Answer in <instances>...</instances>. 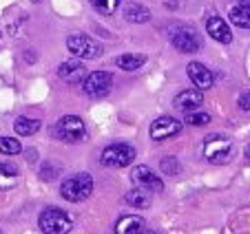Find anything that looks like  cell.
<instances>
[{"label":"cell","instance_id":"1","mask_svg":"<svg viewBox=\"0 0 250 234\" xmlns=\"http://www.w3.org/2000/svg\"><path fill=\"white\" fill-rule=\"evenodd\" d=\"M91 192H93V177H91L89 173L73 175V177L64 179L60 186L62 199L73 201V203H80V201H84V199H89Z\"/></svg>","mask_w":250,"mask_h":234},{"label":"cell","instance_id":"2","mask_svg":"<svg viewBox=\"0 0 250 234\" xmlns=\"http://www.w3.org/2000/svg\"><path fill=\"white\" fill-rule=\"evenodd\" d=\"M38 225L44 234H69L73 228V221L60 208H47V210L40 212Z\"/></svg>","mask_w":250,"mask_h":234},{"label":"cell","instance_id":"3","mask_svg":"<svg viewBox=\"0 0 250 234\" xmlns=\"http://www.w3.org/2000/svg\"><path fill=\"white\" fill-rule=\"evenodd\" d=\"M51 135L56 137V139L64 141V144H76V141L84 139L86 126L80 117L66 115V117H62V119H58V124L51 128Z\"/></svg>","mask_w":250,"mask_h":234},{"label":"cell","instance_id":"4","mask_svg":"<svg viewBox=\"0 0 250 234\" xmlns=\"http://www.w3.org/2000/svg\"><path fill=\"white\" fill-rule=\"evenodd\" d=\"M66 49L71 51V56L80 58V60H95L102 56V44L84 33H71L66 38Z\"/></svg>","mask_w":250,"mask_h":234},{"label":"cell","instance_id":"5","mask_svg":"<svg viewBox=\"0 0 250 234\" xmlns=\"http://www.w3.org/2000/svg\"><path fill=\"white\" fill-rule=\"evenodd\" d=\"M168 38L177 51L182 53H197L202 49V36L195 29L180 24V27H170L168 29Z\"/></svg>","mask_w":250,"mask_h":234},{"label":"cell","instance_id":"6","mask_svg":"<svg viewBox=\"0 0 250 234\" xmlns=\"http://www.w3.org/2000/svg\"><path fill=\"white\" fill-rule=\"evenodd\" d=\"M204 157L212 164H228L232 157V144L224 135H210L204 141Z\"/></svg>","mask_w":250,"mask_h":234},{"label":"cell","instance_id":"7","mask_svg":"<svg viewBox=\"0 0 250 234\" xmlns=\"http://www.w3.org/2000/svg\"><path fill=\"white\" fill-rule=\"evenodd\" d=\"M133 159H135V148L131 144H111L104 148L102 157H100L102 166L106 168H124Z\"/></svg>","mask_w":250,"mask_h":234},{"label":"cell","instance_id":"8","mask_svg":"<svg viewBox=\"0 0 250 234\" xmlns=\"http://www.w3.org/2000/svg\"><path fill=\"white\" fill-rule=\"evenodd\" d=\"M111 89H113V75L106 71L86 73V78L82 80V93L89 98H104L111 93Z\"/></svg>","mask_w":250,"mask_h":234},{"label":"cell","instance_id":"9","mask_svg":"<svg viewBox=\"0 0 250 234\" xmlns=\"http://www.w3.org/2000/svg\"><path fill=\"white\" fill-rule=\"evenodd\" d=\"M131 181L135 183V186L148 190V192H162V188H164L160 175H155L151 168H148V166H137V168H133Z\"/></svg>","mask_w":250,"mask_h":234},{"label":"cell","instance_id":"10","mask_svg":"<svg viewBox=\"0 0 250 234\" xmlns=\"http://www.w3.org/2000/svg\"><path fill=\"white\" fill-rule=\"evenodd\" d=\"M180 131H182V124L177 119H173V117H160V119H155L151 124V137L155 141H164L168 137H175Z\"/></svg>","mask_w":250,"mask_h":234},{"label":"cell","instance_id":"11","mask_svg":"<svg viewBox=\"0 0 250 234\" xmlns=\"http://www.w3.org/2000/svg\"><path fill=\"white\" fill-rule=\"evenodd\" d=\"M206 31H208V36H210L212 40H217V42H222V44H230L232 42L230 24H228L224 18H219V16H212V18H208Z\"/></svg>","mask_w":250,"mask_h":234},{"label":"cell","instance_id":"12","mask_svg":"<svg viewBox=\"0 0 250 234\" xmlns=\"http://www.w3.org/2000/svg\"><path fill=\"white\" fill-rule=\"evenodd\" d=\"M58 75H60L64 82H71V84H76V82H80L86 78V69L84 64L80 62V58H76V60H66L60 64V69H58Z\"/></svg>","mask_w":250,"mask_h":234},{"label":"cell","instance_id":"13","mask_svg":"<svg viewBox=\"0 0 250 234\" xmlns=\"http://www.w3.org/2000/svg\"><path fill=\"white\" fill-rule=\"evenodd\" d=\"M186 73H188L190 82H193V84L197 86L199 91L210 89L212 82H215V80H212V73L206 69V66L202 64V62H190L188 69H186Z\"/></svg>","mask_w":250,"mask_h":234},{"label":"cell","instance_id":"14","mask_svg":"<svg viewBox=\"0 0 250 234\" xmlns=\"http://www.w3.org/2000/svg\"><path fill=\"white\" fill-rule=\"evenodd\" d=\"M202 102H204V98H202L199 91L186 89V91H182V93L175 98L173 104H175V108L182 111V113H193V111H197V108L202 106Z\"/></svg>","mask_w":250,"mask_h":234},{"label":"cell","instance_id":"15","mask_svg":"<svg viewBox=\"0 0 250 234\" xmlns=\"http://www.w3.org/2000/svg\"><path fill=\"white\" fill-rule=\"evenodd\" d=\"M144 232V219L137 214L120 216L115 221V234H142Z\"/></svg>","mask_w":250,"mask_h":234},{"label":"cell","instance_id":"16","mask_svg":"<svg viewBox=\"0 0 250 234\" xmlns=\"http://www.w3.org/2000/svg\"><path fill=\"white\" fill-rule=\"evenodd\" d=\"M18 166L9 164V161H0V190H11L18 183Z\"/></svg>","mask_w":250,"mask_h":234},{"label":"cell","instance_id":"17","mask_svg":"<svg viewBox=\"0 0 250 234\" xmlns=\"http://www.w3.org/2000/svg\"><path fill=\"white\" fill-rule=\"evenodd\" d=\"M228 16H230V22L235 24V27L250 29V7L248 5L235 2V5L228 9Z\"/></svg>","mask_w":250,"mask_h":234},{"label":"cell","instance_id":"18","mask_svg":"<svg viewBox=\"0 0 250 234\" xmlns=\"http://www.w3.org/2000/svg\"><path fill=\"white\" fill-rule=\"evenodd\" d=\"M124 201L133 208H148L151 206V195H148V190H144V188L137 186V188H133V190H128L126 195H124Z\"/></svg>","mask_w":250,"mask_h":234},{"label":"cell","instance_id":"19","mask_svg":"<svg viewBox=\"0 0 250 234\" xmlns=\"http://www.w3.org/2000/svg\"><path fill=\"white\" fill-rule=\"evenodd\" d=\"M40 126H42L40 119H31V117H18L14 122V131L22 137H31L33 133L40 131Z\"/></svg>","mask_w":250,"mask_h":234},{"label":"cell","instance_id":"20","mask_svg":"<svg viewBox=\"0 0 250 234\" xmlns=\"http://www.w3.org/2000/svg\"><path fill=\"white\" fill-rule=\"evenodd\" d=\"M124 18L133 24H142V22H148V20H151V11L142 5H128L126 9H124Z\"/></svg>","mask_w":250,"mask_h":234},{"label":"cell","instance_id":"21","mask_svg":"<svg viewBox=\"0 0 250 234\" xmlns=\"http://www.w3.org/2000/svg\"><path fill=\"white\" fill-rule=\"evenodd\" d=\"M144 62H146L144 56H137V53H124V56H120L118 60H115V64H118L122 71H137V69L144 66Z\"/></svg>","mask_w":250,"mask_h":234},{"label":"cell","instance_id":"22","mask_svg":"<svg viewBox=\"0 0 250 234\" xmlns=\"http://www.w3.org/2000/svg\"><path fill=\"white\" fill-rule=\"evenodd\" d=\"M0 153L2 155H18L22 153V146L16 137H0Z\"/></svg>","mask_w":250,"mask_h":234},{"label":"cell","instance_id":"23","mask_svg":"<svg viewBox=\"0 0 250 234\" xmlns=\"http://www.w3.org/2000/svg\"><path fill=\"white\" fill-rule=\"evenodd\" d=\"M91 5L98 14H104V16H111L115 9H118L120 0H91Z\"/></svg>","mask_w":250,"mask_h":234},{"label":"cell","instance_id":"24","mask_svg":"<svg viewBox=\"0 0 250 234\" xmlns=\"http://www.w3.org/2000/svg\"><path fill=\"white\" fill-rule=\"evenodd\" d=\"M210 122V115L208 113H204V111H199V113H188L186 115V124H190V126H206V124Z\"/></svg>","mask_w":250,"mask_h":234},{"label":"cell","instance_id":"25","mask_svg":"<svg viewBox=\"0 0 250 234\" xmlns=\"http://www.w3.org/2000/svg\"><path fill=\"white\" fill-rule=\"evenodd\" d=\"M160 168L164 170L166 175H177L180 173V161L173 159V157H164V159L160 161Z\"/></svg>","mask_w":250,"mask_h":234},{"label":"cell","instance_id":"26","mask_svg":"<svg viewBox=\"0 0 250 234\" xmlns=\"http://www.w3.org/2000/svg\"><path fill=\"white\" fill-rule=\"evenodd\" d=\"M40 175H42V179H56L58 177V170L56 168H53L51 170V166H44V168H42V173H40Z\"/></svg>","mask_w":250,"mask_h":234},{"label":"cell","instance_id":"27","mask_svg":"<svg viewBox=\"0 0 250 234\" xmlns=\"http://www.w3.org/2000/svg\"><path fill=\"white\" fill-rule=\"evenodd\" d=\"M239 108L241 111H250V93L239 95Z\"/></svg>","mask_w":250,"mask_h":234},{"label":"cell","instance_id":"28","mask_svg":"<svg viewBox=\"0 0 250 234\" xmlns=\"http://www.w3.org/2000/svg\"><path fill=\"white\" fill-rule=\"evenodd\" d=\"M237 2H241V5H248V7H250V0H237Z\"/></svg>","mask_w":250,"mask_h":234},{"label":"cell","instance_id":"29","mask_svg":"<svg viewBox=\"0 0 250 234\" xmlns=\"http://www.w3.org/2000/svg\"><path fill=\"white\" fill-rule=\"evenodd\" d=\"M246 159H250V146L246 148Z\"/></svg>","mask_w":250,"mask_h":234},{"label":"cell","instance_id":"30","mask_svg":"<svg viewBox=\"0 0 250 234\" xmlns=\"http://www.w3.org/2000/svg\"><path fill=\"white\" fill-rule=\"evenodd\" d=\"M142 234H157V232H153V230H146V232H142Z\"/></svg>","mask_w":250,"mask_h":234}]
</instances>
